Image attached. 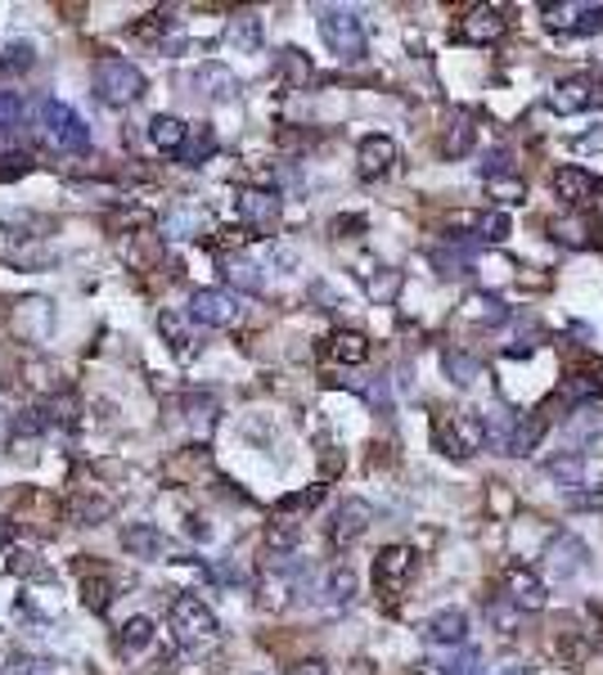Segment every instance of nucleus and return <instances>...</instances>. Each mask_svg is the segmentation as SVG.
<instances>
[{"instance_id": "nucleus-1", "label": "nucleus", "mask_w": 603, "mask_h": 675, "mask_svg": "<svg viewBox=\"0 0 603 675\" xmlns=\"http://www.w3.org/2000/svg\"><path fill=\"white\" fill-rule=\"evenodd\" d=\"M95 95L108 104V108H131L140 95H144V72L131 63V59H118V55H104L95 59Z\"/></svg>"}, {"instance_id": "nucleus-2", "label": "nucleus", "mask_w": 603, "mask_h": 675, "mask_svg": "<svg viewBox=\"0 0 603 675\" xmlns=\"http://www.w3.org/2000/svg\"><path fill=\"white\" fill-rule=\"evenodd\" d=\"M320 36H324V46L338 55V59H365V23L356 10H338V5H324L320 10Z\"/></svg>"}, {"instance_id": "nucleus-3", "label": "nucleus", "mask_w": 603, "mask_h": 675, "mask_svg": "<svg viewBox=\"0 0 603 675\" xmlns=\"http://www.w3.org/2000/svg\"><path fill=\"white\" fill-rule=\"evenodd\" d=\"M437 450H446L450 460H469L477 450H486V424L473 410H460V415H446L437 424Z\"/></svg>"}, {"instance_id": "nucleus-4", "label": "nucleus", "mask_w": 603, "mask_h": 675, "mask_svg": "<svg viewBox=\"0 0 603 675\" xmlns=\"http://www.w3.org/2000/svg\"><path fill=\"white\" fill-rule=\"evenodd\" d=\"M167 617H172V630L180 644H212L216 640V613L199 594H176Z\"/></svg>"}, {"instance_id": "nucleus-5", "label": "nucleus", "mask_w": 603, "mask_h": 675, "mask_svg": "<svg viewBox=\"0 0 603 675\" xmlns=\"http://www.w3.org/2000/svg\"><path fill=\"white\" fill-rule=\"evenodd\" d=\"M42 118H46V131L59 149H68V154H86L91 149V127L78 108H68L63 99H46L42 104Z\"/></svg>"}, {"instance_id": "nucleus-6", "label": "nucleus", "mask_w": 603, "mask_h": 675, "mask_svg": "<svg viewBox=\"0 0 603 675\" xmlns=\"http://www.w3.org/2000/svg\"><path fill=\"white\" fill-rule=\"evenodd\" d=\"M239 316H244V307L230 288H194V297H190V320H199V324L230 329V324H239Z\"/></svg>"}, {"instance_id": "nucleus-7", "label": "nucleus", "mask_w": 603, "mask_h": 675, "mask_svg": "<svg viewBox=\"0 0 603 675\" xmlns=\"http://www.w3.org/2000/svg\"><path fill=\"white\" fill-rule=\"evenodd\" d=\"M500 590L513 599L522 613H541L549 604V585L541 581V572L527 568V562H509L505 577H500Z\"/></svg>"}, {"instance_id": "nucleus-8", "label": "nucleus", "mask_w": 603, "mask_h": 675, "mask_svg": "<svg viewBox=\"0 0 603 675\" xmlns=\"http://www.w3.org/2000/svg\"><path fill=\"white\" fill-rule=\"evenodd\" d=\"M505 27H509V19H505L500 5H469L456 23V36L464 46H492L505 36Z\"/></svg>"}, {"instance_id": "nucleus-9", "label": "nucleus", "mask_w": 603, "mask_h": 675, "mask_svg": "<svg viewBox=\"0 0 603 675\" xmlns=\"http://www.w3.org/2000/svg\"><path fill=\"white\" fill-rule=\"evenodd\" d=\"M10 329L23 343H46L50 329H55V303L50 297H23L10 311Z\"/></svg>"}, {"instance_id": "nucleus-10", "label": "nucleus", "mask_w": 603, "mask_h": 675, "mask_svg": "<svg viewBox=\"0 0 603 675\" xmlns=\"http://www.w3.org/2000/svg\"><path fill=\"white\" fill-rule=\"evenodd\" d=\"M235 208H239V221L248 225V230H257V235H275V230H280L284 203H280L275 190H244V194L235 199Z\"/></svg>"}, {"instance_id": "nucleus-11", "label": "nucleus", "mask_w": 603, "mask_h": 675, "mask_svg": "<svg viewBox=\"0 0 603 675\" xmlns=\"http://www.w3.org/2000/svg\"><path fill=\"white\" fill-rule=\"evenodd\" d=\"M410 572H414V549L410 545H388L379 558H374V585H379V594H388V599H401Z\"/></svg>"}, {"instance_id": "nucleus-12", "label": "nucleus", "mask_w": 603, "mask_h": 675, "mask_svg": "<svg viewBox=\"0 0 603 675\" xmlns=\"http://www.w3.org/2000/svg\"><path fill=\"white\" fill-rule=\"evenodd\" d=\"M369 522H374V509H369L365 500L347 496L343 505H338L333 522H329V545H333V549H347V545H356V541L369 532Z\"/></svg>"}, {"instance_id": "nucleus-13", "label": "nucleus", "mask_w": 603, "mask_h": 675, "mask_svg": "<svg viewBox=\"0 0 603 675\" xmlns=\"http://www.w3.org/2000/svg\"><path fill=\"white\" fill-rule=\"evenodd\" d=\"M599 401H603V369H577L554 392V405H563L568 415H572V410H581V405H599Z\"/></svg>"}, {"instance_id": "nucleus-14", "label": "nucleus", "mask_w": 603, "mask_h": 675, "mask_svg": "<svg viewBox=\"0 0 603 675\" xmlns=\"http://www.w3.org/2000/svg\"><path fill=\"white\" fill-rule=\"evenodd\" d=\"M424 640L437 649H464L469 640V613L464 608H441L424 621Z\"/></svg>"}, {"instance_id": "nucleus-15", "label": "nucleus", "mask_w": 603, "mask_h": 675, "mask_svg": "<svg viewBox=\"0 0 603 675\" xmlns=\"http://www.w3.org/2000/svg\"><path fill=\"white\" fill-rule=\"evenodd\" d=\"M190 86L203 95V99H212V104H230V99H239V78L225 63H199L194 68V78H190Z\"/></svg>"}, {"instance_id": "nucleus-16", "label": "nucleus", "mask_w": 603, "mask_h": 675, "mask_svg": "<svg viewBox=\"0 0 603 675\" xmlns=\"http://www.w3.org/2000/svg\"><path fill=\"white\" fill-rule=\"evenodd\" d=\"M397 167V144L388 135H365L356 149V171L360 180H383Z\"/></svg>"}, {"instance_id": "nucleus-17", "label": "nucleus", "mask_w": 603, "mask_h": 675, "mask_svg": "<svg viewBox=\"0 0 603 675\" xmlns=\"http://www.w3.org/2000/svg\"><path fill=\"white\" fill-rule=\"evenodd\" d=\"M599 190H603V185L590 171H581V167H558L554 171V194H558V203H568V208H590L599 199Z\"/></svg>"}, {"instance_id": "nucleus-18", "label": "nucleus", "mask_w": 603, "mask_h": 675, "mask_svg": "<svg viewBox=\"0 0 603 675\" xmlns=\"http://www.w3.org/2000/svg\"><path fill=\"white\" fill-rule=\"evenodd\" d=\"M599 99V82L594 78H563L549 91V108L554 112H586Z\"/></svg>"}, {"instance_id": "nucleus-19", "label": "nucleus", "mask_w": 603, "mask_h": 675, "mask_svg": "<svg viewBox=\"0 0 603 675\" xmlns=\"http://www.w3.org/2000/svg\"><path fill=\"white\" fill-rule=\"evenodd\" d=\"M122 549L135 554V558H167L172 541L154 528V522H127V528H122Z\"/></svg>"}, {"instance_id": "nucleus-20", "label": "nucleus", "mask_w": 603, "mask_h": 675, "mask_svg": "<svg viewBox=\"0 0 603 675\" xmlns=\"http://www.w3.org/2000/svg\"><path fill=\"white\" fill-rule=\"evenodd\" d=\"M545 558H549V572L568 581V577H577L586 568V545L577 536H554L549 549H545Z\"/></svg>"}, {"instance_id": "nucleus-21", "label": "nucleus", "mask_w": 603, "mask_h": 675, "mask_svg": "<svg viewBox=\"0 0 603 675\" xmlns=\"http://www.w3.org/2000/svg\"><path fill=\"white\" fill-rule=\"evenodd\" d=\"M568 437H572V455H590V441L603 437V410L599 405H581L568 415Z\"/></svg>"}, {"instance_id": "nucleus-22", "label": "nucleus", "mask_w": 603, "mask_h": 675, "mask_svg": "<svg viewBox=\"0 0 603 675\" xmlns=\"http://www.w3.org/2000/svg\"><path fill=\"white\" fill-rule=\"evenodd\" d=\"M482 424H486V446H492L496 455H509V450H513V433H518V415H513V410L492 405L482 415Z\"/></svg>"}, {"instance_id": "nucleus-23", "label": "nucleus", "mask_w": 603, "mask_h": 675, "mask_svg": "<svg viewBox=\"0 0 603 675\" xmlns=\"http://www.w3.org/2000/svg\"><path fill=\"white\" fill-rule=\"evenodd\" d=\"M144 135H149V144H154V149H163V154H180V144H185V135H190V127H185L180 118H172V112H154L149 127H144Z\"/></svg>"}, {"instance_id": "nucleus-24", "label": "nucleus", "mask_w": 603, "mask_h": 675, "mask_svg": "<svg viewBox=\"0 0 603 675\" xmlns=\"http://www.w3.org/2000/svg\"><path fill=\"white\" fill-rule=\"evenodd\" d=\"M221 275H225V284L239 288V293H252V297L267 293V275H261V267H252V261H244V257H225Z\"/></svg>"}, {"instance_id": "nucleus-25", "label": "nucleus", "mask_w": 603, "mask_h": 675, "mask_svg": "<svg viewBox=\"0 0 603 675\" xmlns=\"http://www.w3.org/2000/svg\"><path fill=\"white\" fill-rule=\"evenodd\" d=\"M225 42H230L239 55H257L261 42H267V27H261L257 14H235L230 27H225Z\"/></svg>"}, {"instance_id": "nucleus-26", "label": "nucleus", "mask_w": 603, "mask_h": 675, "mask_svg": "<svg viewBox=\"0 0 603 675\" xmlns=\"http://www.w3.org/2000/svg\"><path fill=\"white\" fill-rule=\"evenodd\" d=\"M329 356H333L338 365H365V360H369V338H365L360 329H338V333L329 338Z\"/></svg>"}, {"instance_id": "nucleus-27", "label": "nucleus", "mask_w": 603, "mask_h": 675, "mask_svg": "<svg viewBox=\"0 0 603 675\" xmlns=\"http://www.w3.org/2000/svg\"><path fill=\"white\" fill-rule=\"evenodd\" d=\"M486 621H492V630H500V635H518V630L527 626V613L500 590V594L486 599Z\"/></svg>"}, {"instance_id": "nucleus-28", "label": "nucleus", "mask_w": 603, "mask_h": 675, "mask_svg": "<svg viewBox=\"0 0 603 675\" xmlns=\"http://www.w3.org/2000/svg\"><path fill=\"white\" fill-rule=\"evenodd\" d=\"M549 433V410H532V415H518V433H513V450L509 455H532V450L545 441Z\"/></svg>"}, {"instance_id": "nucleus-29", "label": "nucleus", "mask_w": 603, "mask_h": 675, "mask_svg": "<svg viewBox=\"0 0 603 675\" xmlns=\"http://www.w3.org/2000/svg\"><path fill=\"white\" fill-rule=\"evenodd\" d=\"M158 333L167 338V347H172L176 356H190V352H199V343H194V329H190V320H185L180 311H158Z\"/></svg>"}, {"instance_id": "nucleus-30", "label": "nucleus", "mask_w": 603, "mask_h": 675, "mask_svg": "<svg viewBox=\"0 0 603 675\" xmlns=\"http://www.w3.org/2000/svg\"><path fill=\"white\" fill-rule=\"evenodd\" d=\"M464 320L492 329V324H505L509 320V307H505V297H496V293H473L469 303H464Z\"/></svg>"}, {"instance_id": "nucleus-31", "label": "nucleus", "mask_w": 603, "mask_h": 675, "mask_svg": "<svg viewBox=\"0 0 603 675\" xmlns=\"http://www.w3.org/2000/svg\"><path fill=\"white\" fill-rule=\"evenodd\" d=\"M212 154H216V135H212V127H208V122H194V127H190V135H185V144H180V154H176V158H180L185 167H203Z\"/></svg>"}, {"instance_id": "nucleus-32", "label": "nucleus", "mask_w": 603, "mask_h": 675, "mask_svg": "<svg viewBox=\"0 0 603 675\" xmlns=\"http://www.w3.org/2000/svg\"><path fill=\"white\" fill-rule=\"evenodd\" d=\"M216 415H221V401L212 392H190V396H185V419H190V428L199 437H208L216 428Z\"/></svg>"}, {"instance_id": "nucleus-33", "label": "nucleus", "mask_w": 603, "mask_h": 675, "mask_svg": "<svg viewBox=\"0 0 603 675\" xmlns=\"http://www.w3.org/2000/svg\"><path fill=\"white\" fill-rule=\"evenodd\" d=\"M320 594H324V608H347L352 599H356V572H352V568H333V572L324 577Z\"/></svg>"}, {"instance_id": "nucleus-34", "label": "nucleus", "mask_w": 603, "mask_h": 675, "mask_svg": "<svg viewBox=\"0 0 603 675\" xmlns=\"http://www.w3.org/2000/svg\"><path fill=\"white\" fill-rule=\"evenodd\" d=\"M297 545H302V522H297V518H284V513H280V518L271 522V528H267V549L284 558V554H293Z\"/></svg>"}, {"instance_id": "nucleus-35", "label": "nucleus", "mask_w": 603, "mask_h": 675, "mask_svg": "<svg viewBox=\"0 0 603 675\" xmlns=\"http://www.w3.org/2000/svg\"><path fill=\"white\" fill-rule=\"evenodd\" d=\"M473 149V122L464 118V112H456V118H450V127L441 131V154L446 158H464Z\"/></svg>"}, {"instance_id": "nucleus-36", "label": "nucleus", "mask_w": 603, "mask_h": 675, "mask_svg": "<svg viewBox=\"0 0 603 675\" xmlns=\"http://www.w3.org/2000/svg\"><path fill=\"white\" fill-rule=\"evenodd\" d=\"M554 653H558L563 662H568V666L586 662V653H590V635L577 630V626H558V635H554Z\"/></svg>"}, {"instance_id": "nucleus-37", "label": "nucleus", "mask_w": 603, "mask_h": 675, "mask_svg": "<svg viewBox=\"0 0 603 675\" xmlns=\"http://www.w3.org/2000/svg\"><path fill=\"white\" fill-rule=\"evenodd\" d=\"M441 365H446V374H450V383H460V388L477 383V374H482V360L469 356V352H460V347H450V352L441 356Z\"/></svg>"}, {"instance_id": "nucleus-38", "label": "nucleus", "mask_w": 603, "mask_h": 675, "mask_svg": "<svg viewBox=\"0 0 603 675\" xmlns=\"http://www.w3.org/2000/svg\"><path fill=\"white\" fill-rule=\"evenodd\" d=\"M149 644H154V621H149V617H131L122 626V635H118V649L122 653H144Z\"/></svg>"}, {"instance_id": "nucleus-39", "label": "nucleus", "mask_w": 603, "mask_h": 675, "mask_svg": "<svg viewBox=\"0 0 603 675\" xmlns=\"http://www.w3.org/2000/svg\"><path fill=\"white\" fill-rule=\"evenodd\" d=\"M23 131V95L0 91V140H14Z\"/></svg>"}, {"instance_id": "nucleus-40", "label": "nucleus", "mask_w": 603, "mask_h": 675, "mask_svg": "<svg viewBox=\"0 0 603 675\" xmlns=\"http://www.w3.org/2000/svg\"><path fill=\"white\" fill-rule=\"evenodd\" d=\"M473 239L477 244H505L509 239V216L505 212H482V216H473Z\"/></svg>"}, {"instance_id": "nucleus-41", "label": "nucleus", "mask_w": 603, "mask_h": 675, "mask_svg": "<svg viewBox=\"0 0 603 675\" xmlns=\"http://www.w3.org/2000/svg\"><path fill=\"white\" fill-rule=\"evenodd\" d=\"M68 513H72V522H82V528H99V522L113 513V505L99 500V496H78L68 505Z\"/></svg>"}, {"instance_id": "nucleus-42", "label": "nucleus", "mask_w": 603, "mask_h": 675, "mask_svg": "<svg viewBox=\"0 0 603 675\" xmlns=\"http://www.w3.org/2000/svg\"><path fill=\"white\" fill-rule=\"evenodd\" d=\"M108 594H113V581L104 572L82 568V599L91 604V613H108Z\"/></svg>"}, {"instance_id": "nucleus-43", "label": "nucleus", "mask_w": 603, "mask_h": 675, "mask_svg": "<svg viewBox=\"0 0 603 675\" xmlns=\"http://www.w3.org/2000/svg\"><path fill=\"white\" fill-rule=\"evenodd\" d=\"M158 257H163V244H158V235H131L127 261H131L135 271H144V267H158Z\"/></svg>"}, {"instance_id": "nucleus-44", "label": "nucleus", "mask_w": 603, "mask_h": 675, "mask_svg": "<svg viewBox=\"0 0 603 675\" xmlns=\"http://www.w3.org/2000/svg\"><path fill=\"white\" fill-rule=\"evenodd\" d=\"M549 235L558 239V244H568V248H586L590 244V221H577V216H568V221H549Z\"/></svg>"}, {"instance_id": "nucleus-45", "label": "nucleus", "mask_w": 603, "mask_h": 675, "mask_svg": "<svg viewBox=\"0 0 603 675\" xmlns=\"http://www.w3.org/2000/svg\"><path fill=\"white\" fill-rule=\"evenodd\" d=\"M50 424H55V415L50 410H19L14 415V437H42V433H50Z\"/></svg>"}, {"instance_id": "nucleus-46", "label": "nucleus", "mask_w": 603, "mask_h": 675, "mask_svg": "<svg viewBox=\"0 0 603 675\" xmlns=\"http://www.w3.org/2000/svg\"><path fill=\"white\" fill-rule=\"evenodd\" d=\"M5 568H10V577H23V581H36V577H46V572H50L32 549H14V554L5 558Z\"/></svg>"}, {"instance_id": "nucleus-47", "label": "nucleus", "mask_w": 603, "mask_h": 675, "mask_svg": "<svg viewBox=\"0 0 603 675\" xmlns=\"http://www.w3.org/2000/svg\"><path fill=\"white\" fill-rule=\"evenodd\" d=\"M50 658H36V653H10L5 675H50Z\"/></svg>"}, {"instance_id": "nucleus-48", "label": "nucleus", "mask_w": 603, "mask_h": 675, "mask_svg": "<svg viewBox=\"0 0 603 675\" xmlns=\"http://www.w3.org/2000/svg\"><path fill=\"white\" fill-rule=\"evenodd\" d=\"M365 288H369L374 303H392V293L401 288V275H397V271H379V275L365 280Z\"/></svg>"}, {"instance_id": "nucleus-49", "label": "nucleus", "mask_w": 603, "mask_h": 675, "mask_svg": "<svg viewBox=\"0 0 603 675\" xmlns=\"http://www.w3.org/2000/svg\"><path fill=\"white\" fill-rule=\"evenodd\" d=\"M446 671H450V675H482V653L464 644L460 653H450V658H446Z\"/></svg>"}, {"instance_id": "nucleus-50", "label": "nucleus", "mask_w": 603, "mask_h": 675, "mask_svg": "<svg viewBox=\"0 0 603 675\" xmlns=\"http://www.w3.org/2000/svg\"><path fill=\"white\" fill-rule=\"evenodd\" d=\"M275 68L284 72V78H293V82H302V78H311V63L302 59V50H280L275 55Z\"/></svg>"}, {"instance_id": "nucleus-51", "label": "nucleus", "mask_w": 603, "mask_h": 675, "mask_svg": "<svg viewBox=\"0 0 603 675\" xmlns=\"http://www.w3.org/2000/svg\"><path fill=\"white\" fill-rule=\"evenodd\" d=\"M27 171H32V158L27 154H0V185L23 180Z\"/></svg>"}, {"instance_id": "nucleus-52", "label": "nucleus", "mask_w": 603, "mask_h": 675, "mask_svg": "<svg viewBox=\"0 0 603 675\" xmlns=\"http://www.w3.org/2000/svg\"><path fill=\"white\" fill-rule=\"evenodd\" d=\"M492 194H496L500 203H522V199H527V185H522L518 176H505V180H492Z\"/></svg>"}, {"instance_id": "nucleus-53", "label": "nucleus", "mask_w": 603, "mask_h": 675, "mask_svg": "<svg viewBox=\"0 0 603 675\" xmlns=\"http://www.w3.org/2000/svg\"><path fill=\"white\" fill-rule=\"evenodd\" d=\"M320 500H324V486H311V492H293V496H284V500H280V513L311 509V505H320Z\"/></svg>"}, {"instance_id": "nucleus-54", "label": "nucleus", "mask_w": 603, "mask_h": 675, "mask_svg": "<svg viewBox=\"0 0 603 675\" xmlns=\"http://www.w3.org/2000/svg\"><path fill=\"white\" fill-rule=\"evenodd\" d=\"M36 63V55H32V42H14L10 50H5V59H0V68H32Z\"/></svg>"}, {"instance_id": "nucleus-55", "label": "nucleus", "mask_w": 603, "mask_h": 675, "mask_svg": "<svg viewBox=\"0 0 603 675\" xmlns=\"http://www.w3.org/2000/svg\"><path fill=\"white\" fill-rule=\"evenodd\" d=\"M563 505L568 509H603V486H586V492L563 496Z\"/></svg>"}, {"instance_id": "nucleus-56", "label": "nucleus", "mask_w": 603, "mask_h": 675, "mask_svg": "<svg viewBox=\"0 0 603 675\" xmlns=\"http://www.w3.org/2000/svg\"><path fill=\"white\" fill-rule=\"evenodd\" d=\"M599 27H603V10L599 5H581L577 19L568 23V32H599Z\"/></svg>"}, {"instance_id": "nucleus-57", "label": "nucleus", "mask_w": 603, "mask_h": 675, "mask_svg": "<svg viewBox=\"0 0 603 675\" xmlns=\"http://www.w3.org/2000/svg\"><path fill=\"white\" fill-rule=\"evenodd\" d=\"M185 536H190V541H212L208 518H199V513H190V518H185Z\"/></svg>"}, {"instance_id": "nucleus-58", "label": "nucleus", "mask_w": 603, "mask_h": 675, "mask_svg": "<svg viewBox=\"0 0 603 675\" xmlns=\"http://www.w3.org/2000/svg\"><path fill=\"white\" fill-rule=\"evenodd\" d=\"M288 675H333V671H329V662H324V658H307V662H297Z\"/></svg>"}, {"instance_id": "nucleus-59", "label": "nucleus", "mask_w": 603, "mask_h": 675, "mask_svg": "<svg viewBox=\"0 0 603 675\" xmlns=\"http://www.w3.org/2000/svg\"><path fill=\"white\" fill-rule=\"evenodd\" d=\"M414 675H450V671H446V662L424 658V662H414Z\"/></svg>"}, {"instance_id": "nucleus-60", "label": "nucleus", "mask_w": 603, "mask_h": 675, "mask_svg": "<svg viewBox=\"0 0 603 675\" xmlns=\"http://www.w3.org/2000/svg\"><path fill=\"white\" fill-rule=\"evenodd\" d=\"M19 536V522L14 518H0V545H10Z\"/></svg>"}, {"instance_id": "nucleus-61", "label": "nucleus", "mask_w": 603, "mask_h": 675, "mask_svg": "<svg viewBox=\"0 0 603 675\" xmlns=\"http://www.w3.org/2000/svg\"><path fill=\"white\" fill-rule=\"evenodd\" d=\"M496 675H532V666H522V662H509V666H500Z\"/></svg>"}]
</instances>
